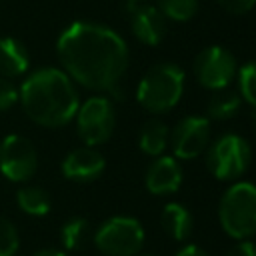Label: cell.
<instances>
[{"mask_svg": "<svg viewBox=\"0 0 256 256\" xmlns=\"http://www.w3.org/2000/svg\"><path fill=\"white\" fill-rule=\"evenodd\" d=\"M32 256H68L64 250H58V248H42L38 252H34Z\"/></svg>", "mask_w": 256, "mask_h": 256, "instance_id": "obj_27", "label": "cell"}, {"mask_svg": "<svg viewBox=\"0 0 256 256\" xmlns=\"http://www.w3.org/2000/svg\"><path fill=\"white\" fill-rule=\"evenodd\" d=\"M146 190L154 196H168L178 192L182 184V166L174 156H156L144 176Z\"/></svg>", "mask_w": 256, "mask_h": 256, "instance_id": "obj_13", "label": "cell"}, {"mask_svg": "<svg viewBox=\"0 0 256 256\" xmlns=\"http://www.w3.org/2000/svg\"><path fill=\"white\" fill-rule=\"evenodd\" d=\"M238 78V88H240V98L256 108V60H250L246 64H242L236 72Z\"/></svg>", "mask_w": 256, "mask_h": 256, "instance_id": "obj_21", "label": "cell"}, {"mask_svg": "<svg viewBox=\"0 0 256 256\" xmlns=\"http://www.w3.org/2000/svg\"><path fill=\"white\" fill-rule=\"evenodd\" d=\"M56 54L72 82L96 92L114 90L130 60L124 38L96 22H72L66 26L58 36Z\"/></svg>", "mask_w": 256, "mask_h": 256, "instance_id": "obj_1", "label": "cell"}, {"mask_svg": "<svg viewBox=\"0 0 256 256\" xmlns=\"http://www.w3.org/2000/svg\"><path fill=\"white\" fill-rule=\"evenodd\" d=\"M186 86L184 70L174 62L154 64L144 72L136 86L138 104L150 114L170 112L182 98Z\"/></svg>", "mask_w": 256, "mask_h": 256, "instance_id": "obj_3", "label": "cell"}, {"mask_svg": "<svg viewBox=\"0 0 256 256\" xmlns=\"http://www.w3.org/2000/svg\"><path fill=\"white\" fill-rule=\"evenodd\" d=\"M252 162V148L240 134L228 132L206 148V166L216 180H238Z\"/></svg>", "mask_w": 256, "mask_h": 256, "instance_id": "obj_5", "label": "cell"}, {"mask_svg": "<svg viewBox=\"0 0 256 256\" xmlns=\"http://www.w3.org/2000/svg\"><path fill=\"white\" fill-rule=\"evenodd\" d=\"M38 170V152L34 144L20 136L10 134L0 142V172L10 182H26Z\"/></svg>", "mask_w": 256, "mask_h": 256, "instance_id": "obj_9", "label": "cell"}, {"mask_svg": "<svg viewBox=\"0 0 256 256\" xmlns=\"http://www.w3.org/2000/svg\"><path fill=\"white\" fill-rule=\"evenodd\" d=\"M136 2H146V0H136Z\"/></svg>", "mask_w": 256, "mask_h": 256, "instance_id": "obj_29", "label": "cell"}, {"mask_svg": "<svg viewBox=\"0 0 256 256\" xmlns=\"http://www.w3.org/2000/svg\"><path fill=\"white\" fill-rule=\"evenodd\" d=\"M106 168L104 156L92 146H80L62 160V174L72 182H92L102 176Z\"/></svg>", "mask_w": 256, "mask_h": 256, "instance_id": "obj_12", "label": "cell"}, {"mask_svg": "<svg viewBox=\"0 0 256 256\" xmlns=\"http://www.w3.org/2000/svg\"><path fill=\"white\" fill-rule=\"evenodd\" d=\"M218 222L234 240H246L256 234V184L234 182L218 202Z\"/></svg>", "mask_w": 256, "mask_h": 256, "instance_id": "obj_4", "label": "cell"}, {"mask_svg": "<svg viewBox=\"0 0 256 256\" xmlns=\"http://www.w3.org/2000/svg\"><path fill=\"white\" fill-rule=\"evenodd\" d=\"M192 70H194V78L202 88L216 92L228 88V84L236 78L238 62L228 48L212 44L196 54Z\"/></svg>", "mask_w": 256, "mask_h": 256, "instance_id": "obj_8", "label": "cell"}, {"mask_svg": "<svg viewBox=\"0 0 256 256\" xmlns=\"http://www.w3.org/2000/svg\"><path fill=\"white\" fill-rule=\"evenodd\" d=\"M30 56L26 46L12 36L0 38V76L18 78L28 70Z\"/></svg>", "mask_w": 256, "mask_h": 256, "instance_id": "obj_14", "label": "cell"}, {"mask_svg": "<svg viewBox=\"0 0 256 256\" xmlns=\"http://www.w3.org/2000/svg\"><path fill=\"white\" fill-rule=\"evenodd\" d=\"M174 256H210L204 248H200V246H196V244H186V246H182Z\"/></svg>", "mask_w": 256, "mask_h": 256, "instance_id": "obj_26", "label": "cell"}, {"mask_svg": "<svg viewBox=\"0 0 256 256\" xmlns=\"http://www.w3.org/2000/svg\"><path fill=\"white\" fill-rule=\"evenodd\" d=\"M168 140H170V128L162 122V120H148L142 124L140 134H138V148L148 154V156H160L164 154V150L168 148Z\"/></svg>", "mask_w": 256, "mask_h": 256, "instance_id": "obj_16", "label": "cell"}, {"mask_svg": "<svg viewBox=\"0 0 256 256\" xmlns=\"http://www.w3.org/2000/svg\"><path fill=\"white\" fill-rule=\"evenodd\" d=\"M94 244L104 256H136L144 244V228L134 216H112L94 232Z\"/></svg>", "mask_w": 256, "mask_h": 256, "instance_id": "obj_6", "label": "cell"}, {"mask_svg": "<svg viewBox=\"0 0 256 256\" xmlns=\"http://www.w3.org/2000/svg\"><path fill=\"white\" fill-rule=\"evenodd\" d=\"M26 116L46 128H60L74 120L80 98L72 78L60 68H40L18 90Z\"/></svg>", "mask_w": 256, "mask_h": 256, "instance_id": "obj_2", "label": "cell"}, {"mask_svg": "<svg viewBox=\"0 0 256 256\" xmlns=\"http://www.w3.org/2000/svg\"><path fill=\"white\" fill-rule=\"evenodd\" d=\"M156 8L166 20L188 22L198 14V0H158Z\"/></svg>", "mask_w": 256, "mask_h": 256, "instance_id": "obj_20", "label": "cell"}, {"mask_svg": "<svg viewBox=\"0 0 256 256\" xmlns=\"http://www.w3.org/2000/svg\"><path fill=\"white\" fill-rule=\"evenodd\" d=\"M136 256H152V254H136Z\"/></svg>", "mask_w": 256, "mask_h": 256, "instance_id": "obj_28", "label": "cell"}, {"mask_svg": "<svg viewBox=\"0 0 256 256\" xmlns=\"http://www.w3.org/2000/svg\"><path fill=\"white\" fill-rule=\"evenodd\" d=\"M18 102V88L10 82V78L0 76V112L12 108Z\"/></svg>", "mask_w": 256, "mask_h": 256, "instance_id": "obj_23", "label": "cell"}, {"mask_svg": "<svg viewBox=\"0 0 256 256\" xmlns=\"http://www.w3.org/2000/svg\"><path fill=\"white\" fill-rule=\"evenodd\" d=\"M20 248V236H18V230L16 226L0 216V256H16Z\"/></svg>", "mask_w": 256, "mask_h": 256, "instance_id": "obj_22", "label": "cell"}, {"mask_svg": "<svg viewBox=\"0 0 256 256\" xmlns=\"http://www.w3.org/2000/svg\"><path fill=\"white\" fill-rule=\"evenodd\" d=\"M126 14H128L130 30L138 42L146 46H158L164 40L168 20L162 16V12L154 4L128 0Z\"/></svg>", "mask_w": 256, "mask_h": 256, "instance_id": "obj_11", "label": "cell"}, {"mask_svg": "<svg viewBox=\"0 0 256 256\" xmlns=\"http://www.w3.org/2000/svg\"><path fill=\"white\" fill-rule=\"evenodd\" d=\"M216 2L220 4V8H224L228 14H234V16L248 14L256 6V0H216Z\"/></svg>", "mask_w": 256, "mask_h": 256, "instance_id": "obj_24", "label": "cell"}, {"mask_svg": "<svg viewBox=\"0 0 256 256\" xmlns=\"http://www.w3.org/2000/svg\"><path fill=\"white\" fill-rule=\"evenodd\" d=\"M242 106V98L240 94L232 92V90H216L208 104H206V118L212 120H230L232 116H236V112Z\"/></svg>", "mask_w": 256, "mask_h": 256, "instance_id": "obj_18", "label": "cell"}, {"mask_svg": "<svg viewBox=\"0 0 256 256\" xmlns=\"http://www.w3.org/2000/svg\"><path fill=\"white\" fill-rule=\"evenodd\" d=\"M224 256H256V244L250 238L236 240V244H232Z\"/></svg>", "mask_w": 256, "mask_h": 256, "instance_id": "obj_25", "label": "cell"}, {"mask_svg": "<svg viewBox=\"0 0 256 256\" xmlns=\"http://www.w3.org/2000/svg\"><path fill=\"white\" fill-rule=\"evenodd\" d=\"M76 130L84 146H100L110 140L116 126L114 102L108 96H90L76 110Z\"/></svg>", "mask_w": 256, "mask_h": 256, "instance_id": "obj_7", "label": "cell"}, {"mask_svg": "<svg viewBox=\"0 0 256 256\" xmlns=\"http://www.w3.org/2000/svg\"><path fill=\"white\" fill-rule=\"evenodd\" d=\"M16 204L18 208L28 216H46L52 208L50 194L40 186H22L16 192Z\"/></svg>", "mask_w": 256, "mask_h": 256, "instance_id": "obj_17", "label": "cell"}, {"mask_svg": "<svg viewBox=\"0 0 256 256\" xmlns=\"http://www.w3.org/2000/svg\"><path fill=\"white\" fill-rule=\"evenodd\" d=\"M160 222H162L164 232L176 242H184L192 234V228H194V218L190 210L180 202H168L162 208Z\"/></svg>", "mask_w": 256, "mask_h": 256, "instance_id": "obj_15", "label": "cell"}, {"mask_svg": "<svg viewBox=\"0 0 256 256\" xmlns=\"http://www.w3.org/2000/svg\"><path fill=\"white\" fill-rule=\"evenodd\" d=\"M210 144V120L206 116H184L170 130L168 146L176 160H192Z\"/></svg>", "mask_w": 256, "mask_h": 256, "instance_id": "obj_10", "label": "cell"}, {"mask_svg": "<svg viewBox=\"0 0 256 256\" xmlns=\"http://www.w3.org/2000/svg\"><path fill=\"white\" fill-rule=\"evenodd\" d=\"M90 236V224L86 218H70L60 228V242L66 250H80Z\"/></svg>", "mask_w": 256, "mask_h": 256, "instance_id": "obj_19", "label": "cell"}]
</instances>
